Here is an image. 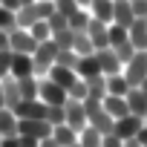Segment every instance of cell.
Masks as SVG:
<instances>
[{"label": "cell", "instance_id": "6da1fadb", "mask_svg": "<svg viewBox=\"0 0 147 147\" xmlns=\"http://www.w3.org/2000/svg\"><path fill=\"white\" fill-rule=\"evenodd\" d=\"M58 43L49 38V40H43V43H38V49L32 52V63H35V75L38 78H46L49 75V69L55 66V58H58Z\"/></svg>", "mask_w": 147, "mask_h": 147}, {"label": "cell", "instance_id": "7a4b0ae2", "mask_svg": "<svg viewBox=\"0 0 147 147\" xmlns=\"http://www.w3.org/2000/svg\"><path fill=\"white\" fill-rule=\"evenodd\" d=\"M121 72L130 87H141V81H147V49H136V55L124 63Z\"/></svg>", "mask_w": 147, "mask_h": 147}, {"label": "cell", "instance_id": "3957f363", "mask_svg": "<svg viewBox=\"0 0 147 147\" xmlns=\"http://www.w3.org/2000/svg\"><path fill=\"white\" fill-rule=\"evenodd\" d=\"M38 98H40L46 107H63V104L69 101L66 90H63V87H58V84H55V81H49V78H40V90H38Z\"/></svg>", "mask_w": 147, "mask_h": 147}, {"label": "cell", "instance_id": "277c9868", "mask_svg": "<svg viewBox=\"0 0 147 147\" xmlns=\"http://www.w3.org/2000/svg\"><path fill=\"white\" fill-rule=\"evenodd\" d=\"M18 133L43 141V138L52 136V124H49L46 118H18Z\"/></svg>", "mask_w": 147, "mask_h": 147}, {"label": "cell", "instance_id": "5b68a950", "mask_svg": "<svg viewBox=\"0 0 147 147\" xmlns=\"http://www.w3.org/2000/svg\"><path fill=\"white\" fill-rule=\"evenodd\" d=\"M141 127H144V118H141V115H133V113H127V115L115 118V124H113V133H115L118 138L130 141V138H136V136H138V130H141Z\"/></svg>", "mask_w": 147, "mask_h": 147}, {"label": "cell", "instance_id": "8992f818", "mask_svg": "<svg viewBox=\"0 0 147 147\" xmlns=\"http://www.w3.org/2000/svg\"><path fill=\"white\" fill-rule=\"evenodd\" d=\"M9 49L12 52H23V55H32L35 49H38V40L32 38V32L29 29H12L9 32Z\"/></svg>", "mask_w": 147, "mask_h": 147}, {"label": "cell", "instance_id": "52a82bcc", "mask_svg": "<svg viewBox=\"0 0 147 147\" xmlns=\"http://www.w3.org/2000/svg\"><path fill=\"white\" fill-rule=\"evenodd\" d=\"M63 110H66V124L72 127V130H84L87 124H90V118H87V110H84V101H75V98H69L66 104H63Z\"/></svg>", "mask_w": 147, "mask_h": 147}, {"label": "cell", "instance_id": "ba28073f", "mask_svg": "<svg viewBox=\"0 0 147 147\" xmlns=\"http://www.w3.org/2000/svg\"><path fill=\"white\" fill-rule=\"evenodd\" d=\"M95 58H98V63H101V72H104V75H115V72H121V69H124V63H121V58L115 55V49H113V46L95 49Z\"/></svg>", "mask_w": 147, "mask_h": 147}, {"label": "cell", "instance_id": "9c48e42d", "mask_svg": "<svg viewBox=\"0 0 147 147\" xmlns=\"http://www.w3.org/2000/svg\"><path fill=\"white\" fill-rule=\"evenodd\" d=\"M75 72H78V78H84V81H92V78L104 75V72H101V63H98V58H95V52L81 55L78 63H75Z\"/></svg>", "mask_w": 147, "mask_h": 147}, {"label": "cell", "instance_id": "30bf717a", "mask_svg": "<svg viewBox=\"0 0 147 147\" xmlns=\"http://www.w3.org/2000/svg\"><path fill=\"white\" fill-rule=\"evenodd\" d=\"M113 23L127 26V29L136 23V9H133V0H113Z\"/></svg>", "mask_w": 147, "mask_h": 147}, {"label": "cell", "instance_id": "8fae6325", "mask_svg": "<svg viewBox=\"0 0 147 147\" xmlns=\"http://www.w3.org/2000/svg\"><path fill=\"white\" fill-rule=\"evenodd\" d=\"M15 115L18 118H46V104L40 98H29V101H20L15 107Z\"/></svg>", "mask_w": 147, "mask_h": 147}, {"label": "cell", "instance_id": "7c38bea8", "mask_svg": "<svg viewBox=\"0 0 147 147\" xmlns=\"http://www.w3.org/2000/svg\"><path fill=\"white\" fill-rule=\"evenodd\" d=\"M9 75L15 78H29L35 75V63H32V55H23V52H12V72Z\"/></svg>", "mask_w": 147, "mask_h": 147}, {"label": "cell", "instance_id": "4fadbf2b", "mask_svg": "<svg viewBox=\"0 0 147 147\" xmlns=\"http://www.w3.org/2000/svg\"><path fill=\"white\" fill-rule=\"evenodd\" d=\"M49 81H55L58 87H63V90H69L72 84L78 81V72L75 69H69V66H61V63H55L52 69H49V75H46Z\"/></svg>", "mask_w": 147, "mask_h": 147}, {"label": "cell", "instance_id": "5bb4252c", "mask_svg": "<svg viewBox=\"0 0 147 147\" xmlns=\"http://www.w3.org/2000/svg\"><path fill=\"white\" fill-rule=\"evenodd\" d=\"M107 26H110V23H104V20H95V18H90L87 35H90V40H92V46H95V49H104V46H110V40H107Z\"/></svg>", "mask_w": 147, "mask_h": 147}, {"label": "cell", "instance_id": "9a60e30c", "mask_svg": "<svg viewBox=\"0 0 147 147\" xmlns=\"http://www.w3.org/2000/svg\"><path fill=\"white\" fill-rule=\"evenodd\" d=\"M52 138L58 141V147H72V144H78V130H72L66 121L52 127Z\"/></svg>", "mask_w": 147, "mask_h": 147}, {"label": "cell", "instance_id": "2e32d148", "mask_svg": "<svg viewBox=\"0 0 147 147\" xmlns=\"http://www.w3.org/2000/svg\"><path fill=\"white\" fill-rule=\"evenodd\" d=\"M90 124L101 133V136H107V133H113V124H115V118L104 110V107H98L95 113H90Z\"/></svg>", "mask_w": 147, "mask_h": 147}, {"label": "cell", "instance_id": "e0dca14e", "mask_svg": "<svg viewBox=\"0 0 147 147\" xmlns=\"http://www.w3.org/2000/svg\"><path fill=\"white\" fill-rule=\"evenodd\" d=\"M127 98V107H130V113L133 115H147V98H144V92L138 90V87H130V92L124 95Z\"/></svg>", "mask_w": 147, "mask_h": 147}, {"label": "cell", "instance_id": "ac0fdd59", "mask_svg": "<svg viewBox=\"0 0 147 147\" xmlns=\"http://www.w3.org/2000/svg\"><path fill=\"white\" fill-rule=\"evenodd\" d=\"M0 84H3V95H6V107H9V110H15V107L20 104V87H18V78H15V75H6V78L0 81Z\"/></svg>", "mask_w": 147, "mask_h": 147}, {"label": "cell", "instance_id": "d6986e66", "mask_svg": "<svg viewBox=\"0 0 147 147\" xmlns=\"http://www.w3.org/2000/svg\"><path fill=\"white\" fill-rule=\"evenodd\" d=\"M101 107H104L113 118H121V115H127V113H130V107H127V98H124V95H107V98L101 101Z\"/></svg>", "mask_w": 147, "mask_h": 147}, {"label": "cell", "instance_id": "ffe728a7", "mask_svg": "<svg viewBox=\"0 0 147 147\" xmlns=\"http://www.w3.org/2000/svg\"><path fill=\"white\" fill-rule=\"evenodd\" d=\"M90 15L95 20H104V23H113V0H90Z\"/></svg>", "mask_w": 147, "mask_h": 147}, {"label": "cell", "instance_id": "44dd1931", "mask_svg": "<svg viewBox=\"0 0 147 147\" xmlns=\"http://www.w3.org/2000/svg\"><path fill=\"white\" fill-rule=\"evenodd\" d=\"M38 20H43L40 12H38V3H26V6L18 9V26H20V29H29V26L38 23Z\"/></svg>", "mask_w": 147, "mask_h": 147}, {"label": "cell", "instance_id": "7402d4cb", "mask_svg": "<svg viewBox=\"0 0 147 147\" xmlns=\"http://www.w3.org/2000/svg\"><path fill=\"white\" fill-rule=\"evenodd\" d=\"M130 43L136 49L147 46V18H136V23L130 26Z\"/></svg>", "mask_w": 147, "mask_h": 147}, {"label": "cell", "instance_id": "603a6c76", "mask_svg": "<svg viewBox=\"0 0 147 147\" xmlns=\"http://www.w3.org/2000/svg\"><path fill=\"white\" fill-rule=\"evenodd\" d=\"M18 87H20V101L38 98V90H40V78H38V75H29V78H18Z\"/></svg>", "mask_w": 147, "mask_h": 147}, {"label": "cell", "instance_id": "cb8c5ba5", "mask_svg": "<svg viewBox=\"0 0 147 147\" xmlns=\"http://www.w3.org/2000/svg\"><path fill=\"white\" fill-rule=\"evenodd\" d=\"M18 133V115L9 107H0V136H15Z\"/></svg>", "mask_w": 147, "mask_h": 147}, {"label": "cell", "instance_id": "d4e9b609", "mask_svg": "<svg viewBox=\"0 0 147 147\" xmlns=\"http://www.w3.org/2000/svg\"><path fill=\"white\" fill-rule=\"evenodd\" d=\"M130 84L124 78V72H115V75H107V95H127Z\"/></svg>", "mask_w": 147, "mask_h": 147}, {"label": "cell", "instance_id": "484cf974", "mask_svg": "<svg viewBox=\"0 0 147 147\" xmlns=\"http://www.w3.org/2000/svg\"><path fill=\"white\" fill-rule=\"evenodd\" d=\"M101 138H104V136H101L92 124H87V127L78 133V144H81V147H101Z\"/></svg>", "mask_w": 147, "mask_h": 147}, {"label": "cell", "instance_id": "4316f807", "mask_svg": "<svg viewBox=\"0 0 147 147\" xmlns=\"http://www.w3.org/2000/svg\"><path fill=\"white\" fill-rule=\"evenodd\" d=\"M72 49H75L78 55H90V52H95V46H92V40H90L87 32H72Z\"/></svg>", "mask_w": 147, "mask_h": 147}, {"label": "cell", "instance_id": "83f0119b", "mask_svg": "<svg viewBox=\"0 0 147 147\" xmlns=\"http://www.w3.org/2000/svg\"><path fill=\"white\" fill-rule=\"evenodd\" d=\"M107 40H110V46H118V43L130 40V29L127 26H118V23H110L107 26Z\"/></svg>", "mask_w": 147, "mask_h": 147}, {"label": "cell", "instance_id": "f1b7e54d", "mask_svg": "<svg viewBox=\"0 0 147 147\" xmlns=\"http://www.w3.org/2000/svg\"><path fill=\"white\" fill-rule=\"evenodd\" d=\"M87 87H90V95L87 98H95V101H104L107 98V75H98V78L87 81Z\"/></svg>", "mask_w": 147, "mask_h": 147}, {"label": "cell", "instance_id": "f546056e", "mask_svg": "<svg viewBox=\"0 0 147 147\" xmlns=\"http://www.w3.org/2000/svg\"><path fill=\"white\" fill-rule=\"evenodd\" d=\"M90 18H92V15H90V9H78L75 15L69 18V29H72V32H87Z\"/></svg>", "mask_w": 147, "mask_h": 147}, {"label": "cell", "instance_id": "4dcf8cb0", "mask_svg": "<svg viewBox=\"0 0 147 147\" xmlns=\"http://www.w3.org/2000/svg\"><path fill=\"white\" fill-rule=\"evenodd\" d=\"M29 32H32V38H35L38 43H43V40H49V38H52V29H49V23H46V20L32 23V26H29Z\"/></svg>", "mask_w": 147, "mask_h": 147}, {"label": "cell", "instance_id": "1f68e13d", "mask_svg": "<svg viewBox=\"0 0 147 147\" xmlns=\"http://www.w3.org/2000/svg\"><path fill=\"white\" fill-rule=\"evenodd\" d=\"M0 29H6V32L18 29V12H12V9H6V6H0Z\"/></svg>", "mask_w": 147, "mask_h": 147}, {"label": "cell", "instance_id": "d6a6232c", "mask_svg": "<svg viewBox=\"0 0 147 147\" xmlns=\"http://www.w3.org/2000/svg\"><path fill=\"white\" fill-rule=\"evenodd\" d=\"M78 52L75 49H58V58H55V63H61V66H69V69H75V63H78Z\"/></svg>", "mask_w": 147, "mask_h": 147}, {"label": "cell", "instance_id": "836d02e7", "mask_svg": "<svg viewBox=\"0 0 147 147\" xmlns=\"http://www.w3.org/2000/svg\"><path fill=\"white\" fill-rule=\"evenodd\" d=\"M78 9H81V6H78V0H55V12H58V15H63L66 20L75 15Z\"/></svg>", "mask_w": 147, "mask_h": 147}, {"label": "cell", "instance_id": "e575fe53", "mask_svg": "<svg viewBox=\"0 0 147 147\" xmlns=\"http://www.w3.org/2000/svg\"><path fill=\"white\" fill-rule=\"evenodd\" d=\"M66 95H69V98H75V101H84V98L90 95V87H87V81H84V78H78L75 84H72V87L66 90Z\"/></svg>", "mask_w": 147, "mask_h": 147}, {"label": "cell", "instance_id": "d590c367", "mask_svg": "<svg viewBox=\"0 0 147 147\" xmlns=\"http://www.w3.org/2000/svg\"><path fill=\"white\" fill-rule=\"evenodd\" d=\"M46 121H49L52 127L63 124V121H66V110H63V107H46Z\"/></svg>", "mask_w": 147, "mask_h": 147}, {"label": "cell", "instance_id": "8d00e7d4", "mask_svg": "<svg viewBox=\"0 0 147 147\" xmlns=\"http://www.w3.org/2000/svg\"><path fill=\"white\" fill-rule=\"evenodd\" d=\"M12 72V49H0V81Z\"/></svg>", "mask_w": 147, "mask_h": 147}, {"label": "cell", "instance_id": "74e56055", "mask_svg": "<svg viewBox=\"0 0 147 147\" xmlns=\"http://www.w3.org/2000/svg\"><path fill=\"white\" fill-rule=\"evenodd\" d=\"M113 49H115V55L121 58V63H127V61L136 55V46H133L130 40H124V43H118V46H113Z\"/></svg>", "mask_w": 147, "mask_h": 147}, {"label": "cell", "instance_id": "f35d334b", "mask_svg": "<svg viewBox=\"0 0 147 147\" xmlns=\"http://www.w3.org/2000/svg\"><path fill=\"white\" fill-rule=\"evenodd\" d=\"M101 147H124V138H118L115 133H107L101 138Z\"/></svg>", "mask_w": 147, "mask_h": 147}, {"label": "cell", "instance_id": "ab89813d", "mask_svg": "<svg viewBox=\"0 0 147 147\" xmlns=\"http://www.w3.org/2000/svg\"><path fill=\"white\" fill-rule=\"evenodd\" d=\"M0 147H20V136L15 133V136H3L0 138Z\"/></svg>", "mask_w": 147, "mask_h": 147}, {"label": "cell", "instance_id": "60d3db41", "mask_svg": "<svg viewBox=\"0 0 147 147\" xmlns=\"http://www.w3.org/2000/svg\"><path fill=\"white\" fill-rule=\"evenodd\" d=\"M133 9H136V18H147V0H133Z\"/></svg>", "mask_w": 147, "mask_h": 147}, {"label": "cell", "instance_id": "b9f144b4", "mask_svg": "<svg viewBox=\"0 0 147 147\" xmlns=\"http://www.w3.org/2000/svg\"><path fill=\"white\" fill-rule=\"evenodd\" d=\"M18 136H20V133H18ZM20 147H40V141L32 138V136H20Z\"/></svg>", "mask_w": 147, "mask_h": 147}, {"label": "cell", "instance_id": "7bdbcfd3", "mask_svg": "<svg viewBox=\"0 0 147 147\" xmlns=\"http://www.w3.org/2000/svg\"><path fill=\"white\" fill-rule=\"evenodd\" d=\"M0 6H6V9L18 12V9H20V0H0Z\"/></svg>", "mask_w": 147, "mask_h": 147}, {"label": "cell", "instance_id": "ee69618b", "mask_svg": "<svg viewBox=\"0 0 147 147\" xmlns=\"http://www.w3.org/2000/svg\"><path fill=\"white\" fill-rule=\"evenodd\" d=\"M136 141H138L141 147H147V127H141V130H138V136H136Z\"/></svg>", "mask_w": 147, "mask_h": 147}, {"label": "cell", "instance_id": "f6af8a7d", "mask_svg": "<svg viewBox=\"0 0 147 147\" xmlns=\"http://www.w3.org/2000/svg\"><path fill=\"white\" fill-rule=\"evenodd\" d=\"M0 49H9V32L0 29Z\"/></svg>", "mask_w": 147, "mask_h": 147}, {"label": "cell", "instance_id": "bcb514c9", "mask_svg": "<svg viewBox=\"0 0 147 147\" xmlns=\"http://www.w3.org/2000/svg\"><path fill=\"white\" fill-rule=\"evenodd\" d=\"M40 147H58V141L49 136V138H43V141H40Z\"/></svg>", "mask_w": 147, "mask_h": 147}, {"label": "cell", "instance_id": "7dc6e473", "mask_svg": "<svg viewBox=\"0 0 147 147\" xmlns=\"http://www.w3.org/2000/svg\"><path fill=\"white\" fill-rule=\"evenodd\" d=\"M124 147H141V144H138L136 138H130V141H124Z\"/></svg>", "mask_w": 147, "mask_h": 147}, {"label": "cell", "instance_id": "c3c4849f", "mask_svg": "<svg viewBox=\"0 0 147 147\" xmlns=\"http://www.w3.org/2000/svg\"><path fill=\"white\" fill-rule=\"evenodd\" d=\"M0 107H6V95H3V84H0Z\"/></svg>", "mask_w": 147, "mask_h": 147}, {"label": "cell", "instance_id": "681fc988", "mask_svg": "<svg viewBox=\"0 0 147 147\" xmlns=\"http://www.w3.org/2000/svg\"><path fill=\"white\" fill-rule=\"evenodd\" d=\"M141 92H144V98H147V81H141V87H138Z\"/></svg>", "mask_w": 147, "mask_h": 147}, {"label": "cell", "instance_id": "f907efd6", "mask_svg": "<svg viewBox=\"0 0 147 147\" xmlns=\"http://www.w3.org/2000/svg\"><path fill=\"white\" fill-rule=\"evenodd\" d=\"M144 127H147V115H144Z\"/></svg>", "mask_w": 147, "mask_h": 147}, {"label": "cell", "instance_id": "816d5d0a", "mask_svg": "<svg viewBox=\"0 0 147 147\" xmlns=\"http://www.w3.org/2000/svg\"><path fill=\"white\" fill-rule=\"evenodd\" d=\"M72 147H81V144H72Z\"/></svg>", "mask_w": 147, "mask_h": 147}, {"label": "cell", "instance_id": "f5cc1de1", "mask_svg": "<svg viewBox=\"0 0 147 147\" xmlns=\"http://www.w3.org/2000/svg\"><path fill=\"white\" fill-rule=\"evenodd\" d=\"M0 138H3V136H0Z\"/></svg>", "mask_w": 147, "mask_h": 147}, {"label": "cell", "instance_id": "db71d44e", "mask_svg": "<svg viewBox=\"0 0 147 147\" xmlns=\"http://www.w3.org/2000/svg\"><path fill=\"white\" fill-rule=\"evenodd\" d=\"M144 49H147V46H144Z\"/></svg>", "mask_w": 147, "mask_h": 147}]
</instances>
